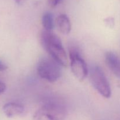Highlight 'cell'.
I'll return each mask as SVG.
<instances>
[{"mask_svg": "<svg viewBox=\"0 0 120 120\" xmlns=\"http://www.w3.org/2000/svg\"><path fill=\"white\" fill-rule=\"evenodd\" d=\"M37 72L41 78L53 83L57 81L62 75L60 65L52 59L44 57L38 62Z\"/></svg>", "mask_w": 120, "mask_h": 120, "instance_id": "obj_4", "label": "cell"}, {"mask_svg": "<svg viewBox=\"0 0 120 120\" xmlns=\"http://www.w3.org/2000/svg\"><path fill=\"white\" fill-rule=\"evenodd\" d=\"M6 89H7V87H6L5 83L0 81V94L4 93L5 91L6 90Z\"/></svg>", "mask_w": 120, "mask_h": 120, "instance_id": "obj_12", "label": "cell"}, {"mask_svg": "<svg viewBox=\"0 0 120 120\" xmlns=\"http://www.w3.org/2000/svg\"><path fill=\"white\" fill-rule=\"evenodd\" d=\"M89 76L93 87L105 98H110L111 90L110 83L101 68L97 65H93L89 69Z\"/></svg>", "mask_w": 120, "mask_h": 120, "instance_id": "obj_3", "label": "cell"}, {"mask_svg": "<svg viewBox=\"0 0 120 120\" xmlns=\"http://www.w3.org/2000/svg\"><path fill=\"white\" fill-rule=\"evenodd\" d=\"M2 110L8 118H13L22 116L25 112V109L24 106L20 103L9 102L4 105Z\"/></svg>", "mask_w": 120, "mask_h": 120, "instance_id": "obj_6", "label": "cell"}, {"mask_svg": "<svg viewBox=\"0 0 120 120\" xmlns=\"http://www.w3.org/2000/svg\"><path fill=\"white\" fill-rule=\"evenodd\" d=\"M15 1L16 4H20L22 2V0H15Z\"/></svg>", "mask_w": 120, "mask_h": 120, "instance_id": "obj_14", "label": "cell"}, {"mask_svg": "<svg viewBox=\"0 0 120 120\" xmlns=\"http://www.w3.org/2000/svg\"><path fill=\"white\" fill-rule=\"evenodd\" d=\"M66 116L65 107L58 101L45 103L34 115V120H64Z\"/></svg>", "mask_w": 120, "mask_h": 120, "instance_id": "obj_2", "label": "cell"}, {"mask_svg": "<svg viewBox=\"0 0 120 120\" xmlns=\"http://www.w3.org/2000/svg\"><path fill=\"white\" fill-rule=\"evenodd\" d=\"M105 60L108 68L120 79V57L112 52H108L105 53Z\"/></svg>", "mask_w": 120, "mask_h": 120, "instance_id": "obj_7", "label": "cell"}, {"mask_svg": "<svg viewBox=\"0 0 120 120\" xmlns=\"http://www.w3.org/2000/svg\"><path fill=\"white\" fill-rule=\"evenodd\" d=\"M69 50L71 71L79 80H84L89 75L87 65L82 57L79 49L76 46H70Z\"/></svg>", "mask_w": 120, "mask_h": 120, "instance_id": "obj_5", "label": "cell"}, {"mask_svg": "<svg viewBox=\"0 0 120 120\" xmlns=\"http://www.w3.org/2000/svg\"><path fill=\"white\" fill-rule=\"evenodd\" d=\"M105 22L107 25L108 26L110 27V28L113 27L114 25V20L112 18H108L105 19Z\"/></svg>", "mask_w": 120, "mask_h": 120, "instance_id": "obj_11", "label": "cell"}, {"mask_svg": "<svg viewBox=\"0 0 120 120\" xmlns=\"http://www.w3.org/2000/svg\"><path fill=\"white\" fill-rule=\"evenodd\" d=\"M62 1V0H48V3L50 7L53 8L61 3Z\"/></svg>", "mask_w": 120, "mask_h": 120, "instance_id": "obj_10", "label": "cell"}, {"mask_svg": "<svg viewBox=\"0 0 120 120\" xmlns=\"http://www.w3.org/2000/svg\"><path fill=\"white\" fill-rule=\"evenodd\" d=\"M41 43L52 59L62 66L68 65L66 53L59 38L52 31L44 30L41 34Z\"/></svg>", "mask_w": 120, "mask_h": 120, "instance_id": "obj_1", "label": "cell"}, {"mask_svg": "<svg viewBox=\"0 0 120 120\" xmlns=\"http://www.w3.org/2000/svg\"><path fill=\"white\" fill-rule=\"evenodd\" d=\"M42 23L45 30L52 31L54 28V20L53 15L50 12H45L42 16Z\"/></svg>", "mask_w": 120, "mask_h": 120, "instance_id": "obj_9", "label": "cell"}, {"mask_svg": "<svg viewBox=\"0 0 120 120\" xmlns=\"http://www.w3.org/2000/svg\"><path fill=\"white\" fill-rule=\"evenodd\" d=\"M56 25L59 32L64 35H68L71 31L70 21L65 14H60L57 16L56 20Z\"/></svg>", "mask_w": 120, "mask_h": 120, "instance_id": "obj_8", "label": "cell"}, {"mask_svg": "<svg viewBox=\"0 0 120 120\" xmlns=\"http://www.w3.org/2000/svg\"><path fill=\"white\" fill-rule=\"evenodd\" d=\"M7 69V66L5 63L0 61V71H4Z\"/></svg>", "mask_w": 120, "mask_h": 120, "instance_id": "obj_13", "label": "cell"}]
</instances>
